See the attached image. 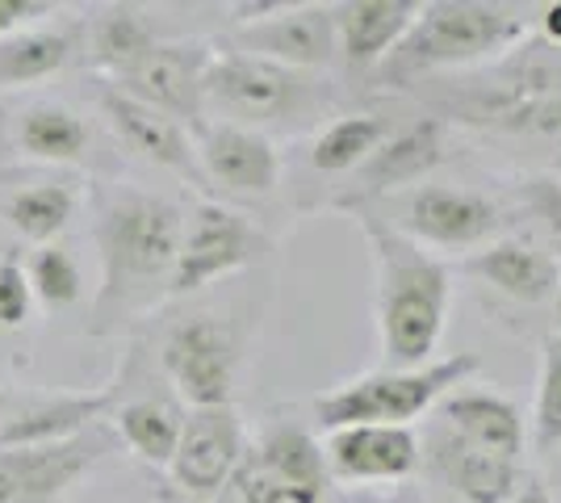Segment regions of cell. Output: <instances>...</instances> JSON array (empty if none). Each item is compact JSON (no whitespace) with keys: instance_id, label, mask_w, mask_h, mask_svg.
<instances>
[{"instance_id":"6da1fadb","label":"cell","mask_w":561,"mask_h":503,"mask_svg":"<svg viewBox=\"0 0 561 503\" xmlns=\"http://www.w3.org/2000/svg\"><path fill=\"white\" fill-rule=\"evenodd\" d=\"M185 215L176 202L147 190H114L96 215L101 289L93 302V332H114L135 315L168 298L181 252Z\"/></svg>"},{"instance_id":"7a4b0ae2","label":"cell","mask_w":561,"mask_h":503,"mask_svg":"<svg viewBox=\"0 0 561 503\" xmlns=\"http://www.w3.org/2000/svg\"><path fill=\"white\" fill-rule=\"evenodd\" d=\"M374 261V315L386 369H420L440 348L453 307V273L374 210H352Z\"/></svg>"},{"instance_id":"3957f363","label":"cell","mask_w":561,"mask_h":503,"mask_svg":"<svg viewBox=\"0 0 561 503\" xmlns=\"http://www.w3.org/2000/svg\"><path fill=\"white\" fill-rule=\"evenodd\" d=\"M528 22L515 4L494 0H432L420 4V18L407 30V38L390 50V59L377 68L386 80L445 72L486 64L494 55H507L524 43Z\"/></svg>"},{"instance_id":"277c9868","label":"cell","mask_w":561,"mask_h":503,"mask_svg":"<svg viewBox=\"0 0 561 503\" xmlns=\"http://www.w3.org/2000/svg\"><path fill=\"white\" fill-rule=\"evenodd\" d=\"M482 369L478 353H448L445 361H427L420 369H374L344 386H331L314 399V424L323 432L352 424H394L411 428L420 415L436 408L445 395L466 386Z\"/></svg>"},{"instance_id":"5b68a950","label":"cell","mask_w":561,"mask_h":503,"mask_svg":"<svg viewBox=\"0 0 561 503\" xmlns=\"http://www.w3.org/2000/svg\"><path fill=\"white\" fill-rule=\"evenodd\" d=\"M206 110H218L222 122L234 126H268V122H289L310 110L314 84L306 72H289L280 64L243 55L234 47H214L210 68H206Z\"/></svg>"},{"instance_id":"8992f818","label":"cell","mask_w":561,"mask_h":503,"mask_svg":"<svg viewBox=\"0 0 561 503\" xmlns=\"http://www.w3.org/2000/svg\"><path fill=\"white\" fill-rule=\"evenodd\" d=\"M374 215L420 248L427 243V248H473L478 252L503 231V210L491 197L461 190V185H427V181L386 197V206H374Z\"/></svg>"},{"instance_id":"52a82bcc","label":"cell","mask_w":561,"mask_h":503,"mask_svg":"<svg viewBox=\"0 0 561 503\" xmlns=\"http://www.w3.org/2000/svg\"><path fill=\"white\" fill-rule=\"evenodd\" d=\"M268 252V240L248 215H239L222 202H197L181 231V252L168 282V298L197 294L218 277H231L239 268L256 264Z\"/></svg>"},{"instance_id":"ba28073f","label":"cell","mask_w":561,"mask_h":503,"mask_svg":"<svg viewBox=\"0 0 561 503\" xmlns=\"http://www.w3.org/2000/svg\"><path fill=\"white\" fill-rule=\"evenodd\" d=\"M168 382L193 408H231L239 382V340L214 315H188L168 332L164 348Z\"/></svg>"},{"instance_id":"9c48e42d","label":"cell","mask_w":561,"mask_h":503,"mask_svg":"<svg viewBox=\"0 0 561 503\" xmlns=\"http://www.w3.org/2000/svg\"><path fill=\"white\" fill-rule=\"evenodd\" d=\"M214 43L202 38H176V43H156V47L142 55L130 72L114 80L110 89H122L126 96H135L142 105L160 110L168 118H176L181 126H202L206 114V68H210Z\"/></svg>"},{"instance_id":"30bf717a","label":"cell","mask_w":561,"mask_h":503,"mask_svg":"<svg viewBox=\"0 0 561 503\" xmlns=\"http://www.w3.org/2000/svg\"><path fill=\"white\" fill-rule=\"evenodd\" d=\"M248 449V428L239 408H193L176 441V454L168 461L172 482L188 500L214 503L231 482L239 457Z\"/></svg>"},{"instance_id":"8fae6325","label":"cell","mask_w":561,"mask_h":503,"mask_svg":"<svg viewBox=\"0 0 561 503\" xmlns=\"http://www.w3.org/2000/svg\"><path fill=\"white\" fill-rule=\"evenodd\" d=\"M105 454V432L84 428L55 445L0 449V503H59Z\"/></svg>"},{"instance_id":"7c38bea8","label":"cell","mask_w":561,"mask_h":503,"mask_svg":"<svg viewBox=\"0 0 561 503\" xmlns=\"http://www.w3.org/2000/svg\"><path fill=\"white\" fill-rule=\"evenodd\" d=\"M227 47L280 64L289 72H314L328 68L335 50V22L331 4H277L268 18L243 22L231 30Z\"/></svg>"},{"instance_id":"4fadbf2b","label":"cell","mask_w":561,"mask_h":503,"mask_svg":"<svg viewBox=\"0 0 561 503\" xmlns=\"http://www.w3.org/2000/svg\"><path fill=\"white\" fill-rule=\"evenodd\" d=\"M440 160H445V126L436 118H423L407 130H390V139L352 172V190L335 197V206L348 215L374 210L386 197L423 185V176Z\"/></svg>"},{"instance_id":"5bb4252c","label":"cell","mask_w":561,"mask_h":503,"mask_svg":"<svg viewBox=\"0 0 561 503\" xmlns=\"http://www.w3.org/2000/svg\"><path fill=\"white\" fill-rule=\"evenodd\" d=\"M323 461L331 482H407L423 461V445L411 428L394 424H352L323 436Z\"/></svg>"},{"instance_id":"9a60e30c","label":"cell","mask_w":561,"mask_h":503,"mask_svg":"<svg viewBox=\"0 0 561 503\" xmlns=\"http://www.w3.org/2000/svg\"><path fill=\"white\" fill-rule=\"evenodd\" d=\"M193 147H197L202 176L214 185L243 197H264L277 190L280 151L264 130L234 126V122H202Z\"/></svg>"},{"instance_id":"2e32d148","label":"cell","mask_w":561,"mask_h":503,"mask_svg":"<svg viewBox=\"0 0 561 503\" xmlns=\"http://www.w3.org/2000/svg\"><path fill=\"white\" fill-rule=\"evenodd\" d=\"M101 110L114 126V135L130 147L135 156H142L147 164L168 168L176 176H185L193 185H202V168H197V147H193V135L188 126H181L176 118H168L160 110L142 105L135 96H126L122 89H101Z\"/></svg>"},{"instance_id":"e0dca14e","label":"cell","mask_w":561,"mask_h":503,"mask_svg":"<svg viewBox=\"0 0 561 503\" xmlns=\"http://www.w3.org/2000/svg\"><path fill=\"white\" fill-rule=\"evenodd\" d=\"M466 273L499 289L503 298L524 302V307H540L553 302L561 282V261L533 240L519 236H499V240L482 243L478 252L466 256Z\"/></svg>"},{"instance_id":"ac0fdd59","label":"cell","mask_w":561,"mask_h":503,"mask_svg":"<svg viewBox=\"0 0 561 503\" xmlns=\"http://www.w3.org/2000/svg\"><path fill=\"white\" fill-rule=\"evenodd\" d=\"M440 428L453 432L469 449H482V454H494L503 461H515V466H519L524 445H528V420L499 390H453V395H445L440 399Z\"/></svg>"},{"instance_id":"d6986e66","label":"cell","mask_w":561,"mask_h":503,"mask_svg":"<svg viewBox=\"0 0 561 503\" xmlns=\"http://www.w3.org/2000/svg\"><path fill=\"white\" fill-rule=\"evenodd\" d=\"M423 0H344L331 4L335 22V50L352 68H381L390 50L407 38L420 18Z\"/></svg>"},{"instance_id":"ffe728a7","label":"cell","mask_w":561,"mask_h":503,"mask_svg":"<svg viewBox=\"0 0 561 503\" xmlns=\"http://www.w3.org/2000/svg\"><path fill=\"white\" fill-rule=\"evenodd\" d=\"M427 461H432L436 479L445 482L448 495L457 503H507L519 491V466L515 461L469 449L445 428L432 432Z\"/></svg>"},{"instance_id":"44dd1931","label":"cell","mask_w":561,"mask_h":503,"mask_svg":"<svg viewBox=\"0 0 561 503\" xmlns=\"http://www.w3.org/2000/svg\"><path fill=\"white\" fill-rule=\"evenodd\" d=\"M248 454L298 503H328L331 475L323 461V445L302 424H268L256 441H248Z\"/></svg>"},{"instance_id":"7402d4cb","label":"cell","mask_w":561,"mask_h":503,"mask_svg":"<svg viewBox=\"0 0 561 503\" xmlns=\"http://www.w3.org/2000/svg\"><path fill=\"white\" fill-rule=\"evenodd\" d=\"M114 395L110 390H71V395H43L30 408L13 411L0 424V449L18 445H55L76 432L93 428L96 420L110 411Z\"/></svg>"},{"instance_id":"603a6c76","label":"cell","mask_w":561,"mask_h":503,"mask_svg":"<svg viewBox=\"0 0 561 503\" xmlns=\"http://www.w3.org/2000/svg\"><path fill=\"white\" fill-rule=\"evenodd\" d=\"M156 43H160L156 30H151V22L142 18L135 4H105V9H96L93 18L80 25L84 64L105 76L110 84L130 72Z\"/></svg>"},{"instance_id":"cb8c5ba5","label":"cell","mask_w":561,"mask_h":503,"mask_svg":"<svg viewBox=\"0 0 561 503\" xmlns=\"http://www.w3.org/2000/svg\"><path fill=\"white\" fill-rule=\"evenodd\" d=\"M181 428H185V411L172 399H160V395H147V399H135V403L114 411L117 441L139 461L160 466V470H168V461L176 454Z\"/></svg>"},{"instance_id":"d4e9b609","label":"cell","mask_w":561,"mask_h":503,"mask_svg":"<svg viewBox=\"0 0 561 503\" xmlns=\"http://www.w3.org/2000/svg\"><path fill=\"white\" fill-rule=\"evenodd\" d=\"M80 47V34L34 25L13 38H0V89H25L55 76Z\"/></svg>"},{"instance_id":"484cf974","label":"cell","mask_w":561,"mask_h":503,"mask_svg":"<svg viewBox=\"0 0 561 503\" xmlns=\"http://www.w3.org/2000/svg\"><path fill=\"white\" fill-rule=\"evenodd\" d=\"M386 139H390V122L381 118V114L335 118L314 135V144H310V168L314 172H328V176L356 172Z\"/></svg>"},{"instance_id":"4316f807","label":"cell","mask_w":561,"mask_h":503,"mask_svg":"<svg viewBox=\"0 0 561 503\" xmlns=\"http://www.w3.org/2000/svg\"><path fill=\"white\" fill-rule=\"evenodd\" d=\"M18 147L43 164H76L89 151V126L64 105H34L18 122Z\"/></svg>"},{"instance_id":"83f0119b","label":"cell","mask_w":561,"mask_h":503,"mask_svg":"<svg viewBox=\"0 0 561 503\" xmlns=\"http://www.w3.org/2000/svg\"><path fill=\"white\" fill-rule=\"evenodd\" d=\"M71 215H76V190L64 181H43V185L18 190L4 206L9 227L38 248H47L59 231H68Z\"/></svg>"},{"instance_id":"f1b7e54d","label":"cell","mask_w":561,"mask_h":503,"mask_svg":"<svg viewBox=\"0 0 561 503\" xmlns=\"http://www.w3.org/2000/svg\"><path fill=\"white\" fill-rule=\"evenodd\" d=\"M461 118L491 126V130H507V135L561 139V101H540V96H512L503 89H491L482 101H469Z\"/></svg>"},{"instance_id":"f546056e","label":"cell","mask_w":561,"mask_h":503,"mask_svg":"<svg viewBox=\"0 0 561 503\" xmlns=\"http://www.w3.org/2000/svg\"><path fill=\"white\" fill-rule=\"evenodd\" d=\"M533 445L540 454L561 449V335L540 340V369H537V395H533Z\"/></svg>"},{"instance_id":"4dcf8cb0","label":"cell","mask_w":561,"mask_h":503,"mask_svg":"<svg viewBox=\"0 0 561 503\" xmlns=\"http://www.w3.org/2000/svg\"><path fill=\"white\" fill-rule=\"evenodd\" d=\"M25 277H30V289L43 307H71L80 298V268H76L68 248H59V243L38 248Z\"/></svg>"},{"instance_id":"1f68e13d","label":"cell","mask_w":561,"mask_h":503,"mask_svg":"<svg viewBox=\"0 0 561 503\" xmlns=\"http://www.w3.org/2000/svg\"><path fill=\"white\" fill-rule=\"evenodd\" d=\"M524 206L537 218V227L549 240V252H561V181L558 176H533L524 181Z\"/></svg>"},{"instance_id":"d6a6232c","label":"cell","mask_w":561,"mask_h":503,"mask_svg":"<svg viewBox=\"0 0 561 503\" xmlns=\"http://www.w3.org/2000/svg\"><path fill=\"white\" fill-rule=\"evenodd\" d=\"M34 311V289L25 277V264L18 256L0 261V328H25Z\"/></svg>"},{"instance_id":"836d02e7","label":"cell","mask_w":561,"mask_h":503,"mask_svg":"<svg viewBox=\"0 0 561 503\" xmlns=\"http://www.w3.org/2000/svg\"><path fill=\"white\" fill-rule=\"evenodd\" d=\"M55 9L59 4H50V0H0V38H13L22 30H34Z\"/></svg>"},{"instance_id":"e575fe53","label":"cell","mask_w":561,"mask_h":503,"mask_svg":"<svg viewBox=\"0 0 561 503\" xmlns=\"http://www.w3.org/2000/svg\"><path fill=\"white\" fill-rule=\"evenodd\" d=\"M537 38L545 43V47L561 50V0L537 4Z\"/></svg>"},{"instance_id":"d590c367","label":"cell","mask_w":561,"mask_h":503,"mask_svg":"<svg viewBox=\"0 0 561 503\" xmlns=\"http://www.w3.org/2000/svg\"><path fill=\"white\" fill-rule=\"evenodd\" d=\"M507 503H558V500H553V495H549L545 487H537V482H528V487H519V491H515V495H512Z\"/></svg>"},{"instance_id":"8d00e7d4","label":"cell","mask_w":561,"mask_h":503,"mask_svg":"<svg viewBox=\"0 0 561 503\" xmlns=\"http://www.w3.org/2000/svg\"><path fill=\"white\" fill-rule=\"evenodd\" d=\"M553 311H558V323H561V282H558V294H553Z\"/></svg>"},{"instance_id":"74e56055","label":"cell","mask_w":561,"mask_h":503,"mask_svg":"<svg viewBox=\"0 0 561 503\" xmlns=\"http://www.w3.org/2000/svg\"><path fill=\"white\" fill-rule=\"evenodd\" d=\"M4 408H9V390H0V415H4Z\"/></svg>"},{"instance_id":"f35d334b","label":"cell","mask_w":561,"mask_h":503,"mask_svg":"<svg viewBox=\"0 0 561 503\" xmlns=\"http://www.w3.org/2000/svg\"><path fill=\"white\" fill-rule=\"evenodd\" d=\"M436 503H457V500H453V495H445V500H436Z\"/></svg>"},{"instance_id":"ab89813d","label":"cell","mask_w":561,"mask_h":503,"mask_svg":"<svg viewBox=\"0 0 561 503\" xmlns=\"http://www.w3.org/2000/svg\"><path fill=\"white\" fill-rule=\"evenodd\" d=\"M356 503H386V500H356Z\"/></svg>"},{"instance_id":"60d3db41","label":"cell","mask_w":561,"mask_h":503,"mask_svg":"<svg viewBox=\"0 0 561 503\" xmlns=\"http://www.w3.org/2000/svg\"><path fill=\"white\" fill-rule=\"evenodd\" d=\"M558 457H561V449H558Z\"/></svg>"}]
</instances>
